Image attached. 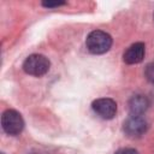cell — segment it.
Instances as JSON below:
<instances>
[{
    "label": "cell",
    "mask_w": 154,
    "mask_h": 154,
    "mask_svg": "<svg viewBox=\"0 0 154 154\" xmlns=\"http://www.w3.org/2000/svg\"><path fill=\"white\" fill-rule=\"evenodd\" d=\"M87 48L93 54H103L106 53L111 46H112V37L109 34L101 31V30H94L91 31L85 41Z\"/></svg>",
    "instance_id": "cell-1"
},
{
    "label": "cell",
    "mask_w": 154,
    "mask_h": 154,
    "mask_svg": "<svg viewBox=\"0 0 154 154\" xmlns=\"http://www.w3.org/2000/svg\"><path fill=\"white\" fill-rule=\"evenodd\" d=\"M51 63L48 58L42 54H31L23 63V70L31 76L41 77L48 72Z\"/></svg>",
    "instance_id": "cell-2"
},
{
    "label": "cell",
    "mask_w": 154,
    "mask_h": 154,
    "mask_svg": "<svg viewBox=\"0 0 154 154\" xmlns=\"http://www.w3.org/2000/svg\"><path fill=\"white\" fill-rule=\"evenodd\" d=\"M1 126L2 130L12 136L19 135L24 128V120L20 116L14 109H6L2 116H1Z\"/></svg>",
    "instance_id": "cell-3"
},
{
    "label": "cell",
    "mask_w": 154,
    "mask_h": 154,
    "mask_svg": "<svg viewBox=\"0 0 154 154\" xmlns=\"http://www.w3.org/2000/svg\"><path fill=\"white\" fill-rule=\"evenodd\" d=\"M148 129V123L141 116H130L123 125L124 132L129 137H140Z\"/></svg>",
    "instance_id": "cell-4"
},
{
    "label": "cell",
    "mask_w": 154,
    "mask_h": 154,
    "mask_svg": "<svg viewBox=\"0 0 154 154\" xmlns=\"http://www.w3.org/2000/svg\"><path fill=\"white\" fill-rule=\"evenodd\" d=\"M94 112L102 119H112L117 113V103L108 97L97 99L91 103Z\"/></svg>",
    "instance_id": "cell-5"
},
{
    "label": "cell",
    "mask_w": 154,
    "mask_h": 154,
    "mask_svg": "<svg viewBox=\"0 0 154 154\" xmlns=\"http://www.w3.org/2000/svg\"><path fill=\"white\" fill-rule=\"evenodd\" d=\"M146 54V47L142 42H136L131 45L123 54V59L126 64H138L143 60Z\"/></svg>",
    "instance_id": "cell-6"
},
{
    "label": "cell",
    "mask_w": 154,
    "mask_h": 154,
    "mask_svg": "<svg viewBox=\"0 0 154 154\" xmlns=\"http://www.w3.org/2000/svg\"><path fill=\"white\" fill-rule=\"evenodd\" d=\"M149 107V100L142 94H136L129 100V109L131 116H141Z\"/></svg>",
    "instance_id": "cell-7"
},
{
    "label": "cell",
    "mask_w": 154,
    "mask_h": 154,
    "mask_svg": "<svg viewBox=\"0 0 154 154\" xmlns=\"http://www.w3.org/2000/svg\"><path fill=\"white\" fill-rule=\"evenodd\" d=\"M144 75H146V77H147V79L154 84V61L149 63V64L146 66Z\"/></svg>",
    "instance_id": "cell-8"
},
{
    "label": "cell",
    "mask_w": 154,
    "mask_h": 154,
    "mask_svg": "<svg viewBox=\"0 0 154 154\" xmlns=\"http://www.w3.org/2000/svg\"><path fill=\"white\" fill-rule=\"evenodd\" d=\"M66 2L64 1H48V2H42V6L43 7H47V8H52V7H59V6H63L65 5Z\"/></svg>",
    "instance_id": "cell-9"
},
{
    "label": "cell",
    "mask_w": 154,
    "mask_h": 154,
    "mask_svg": "<svg viewBox=\"0 0 154 154\" xmlns=\"http://www.w3.org/2000/svg\"><path fill=\"white\" fill-rule=\"evenodd\" d=\"M116 154H138V152L132 148H123V149L117 150Z\"/></svg>",
    "instance_id": "cell-10"
}]
</instances>
